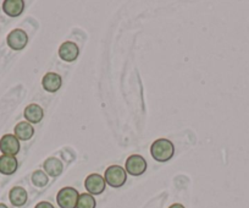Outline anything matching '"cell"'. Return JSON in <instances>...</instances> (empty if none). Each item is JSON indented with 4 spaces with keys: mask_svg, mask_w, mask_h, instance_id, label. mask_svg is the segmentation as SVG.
I'll return each mask as SVG.
<instances>
[{
    "mask_svg": "<svg viewBox=\"0 0 249 208\" xmlns=\"http://www.w3.org/2000/svg\"><path fill=\"white\" fill-rule=\"evenodd\" d=\"M31 179H32L33 185L37 186V188H45L48 183H49V176L47 175L44 170H40V169L36 170L32 174V178Z\"/></svg>",
    "mask_w": 249,
    "mask_h": 208,
    "instance_id": "cell-17",
    "label": "cell"
},
{
    "mask_svg": "<svg viewBox=\"0 0 249 208\" xmlns=\"http://www.w3.org/2000/svg\"><path fill=\"white\" fill-rule=\"evenodd\" d=\"M6 43L13 50H22L25 49L28 43V36L21 28L13 30L6 37Z\"/></svg>",
    "mask_w": 249,
    "mask_h": 208,
    "instance_id": "cell-7",
    "label": "cell"
},
{
    "mask_svg": "<svg viewBox=\"0 0 249 208\" xmlns=\"http://www.w3.org/2000/svg\"><path fill=\"white\" fill-rule=\"evenodd\" d=\"M25 10L23 0H5L3 3V11L10 18H18Z\"/></svg>",
    "mask_w": 249,
    "mask_h": 208,
    "instance_id": "cell-13",
    "label": "cell"
},
{
    "mask_svg": "<svg viewBox=\"0 0 249 208\" xmlns=\"http://www.w3.org/2000/svg\"><path fill=\"white\" fill-rule=\"evenodd\" d=\"M105 183L109 186L119 189L127 181V171L121 166H110L104 174Z\"/></svg>",
    "mask_w": 249,
    "mask_h": 208,
    "instance_id": "cell-2",
    "label": "cell"
},
{
    "mask_svg": "<svg viewBox=\"0 0 249 208\" xmlns=\"http://www.w3.org/2000/svg\"><path fill=\"white\" fill-rule=\"evenodd\" d=\"M0 208H9V207L6 205H4V203H0Z\"/></svg>",
    "mask_w": 249,
    "mask_h": 208,
    "instance_id": "cell-20",
    "label": "cell"
},
{
    "mask_svg": "<svg viewBox=\"0 0 249 208\" xmlns=\"http://www.w3.org/2000/svg\"><path fill=\"white\" fill-rule=\"evenodd\" d=\"M35 208H55V207L52 205V203L48 202V201H42V202L37 203V206H36Z\"/></svg>",
    "mask_w": 249,
    "mask_h": 208,
    "instance_id": "cell-18",
    "label": "cell"
},
{
    "mask_svg": "<svg viewBox=\"0 0 249 208\" xmlns=\"http://www.w3.org/2000/svg\"><path fill=\"white\" fill-rule=\"evenodd\" d=\"M80 56V48L75 42H64L59 48V57L66 63H73Z\"/></svg>",
    "mask_w": 249,
    "mask_h": 208,
    "instance_id": "cell-8",
    "label": "cell"
},
{
    "mask_svg": "<svg viewBox=\"0 0 249 208\" xmlns=\"http://www.w3.org/2000/svg\"><path fill=\"white\" fill-rule=\"evenodd\" d=\"M14 135L18 138V141H28L35 135V128L28 121H20L14 129Z\"/></svg>",
    "mask_w": 249,
    "mask_h": 208,
    "instance_id": "cell-14",
    "label": "cell"
},
{
    "mask_svg": "<svg viewBox=\"0 0 249 208\" xmlns=\"http://www.w3.org/2000/svg\"><path fill=\"white\" fill-rule=\"evenodd\" d=\"M43 168L48 176L56 178V176L61 175V173L64 171V163L56 157H49L43 163Z\"/></svg>",
    "mask_w": 249,
    "mask_h": 208,
    "instance_id": "cell-11",
    "label": "cell"
},
{
    "mask_svg": "<svg viewBox=\"0 0 249 208\" xmlns=\"http://www.w3.org/2000/svg\"><path fill=\"white\" fill-rule=\"evenodd\" d=\"M23 116L30 124H39L44 118V111L39 104H28L23 111Z\"/></svg>",
    "mask_w": 249,
    "mask_h": 208,
    "instance_id": "cell-10",
    "label": "cell"
},
{
    "mask_svg": "<svg viewBox=\"0 0 249 208\" xmlns=\"http://www.w3.org/2000/svg\"><path fill=\"white\" fill-rule=\"evenodd\" d=\"M9 200L13 203V206L15 207H22L23 205H26L28 200V193L27 191L25 190L21 186H15L10 190L9 192Z\"/></svg>",
    "mask_w": 249,
    "mask_h": 208,
    "instance_id": "cell-15",
    "label": "cell"
},
{
    "mask_svg": "<svg viewBox=\"0 0 249 208\" xmlns=\"http://www.w3.org/2000/svg\"><path fill=\"white\" fill-rule=\"evenodd\" d=\"M20 141L13 133H6L0 138V151L3 154L16 157V154L20 152Z\"/></svg>",
    "mask_w": 249,
    "mask_h": 208,
    "instance_id": "cell-6",
    "label": "cell"
},
{
    "mask_svg": "<svg viewBox=\"0 0 249 208\" xmlns=\"http://www.w3.org/2000/svg\"><path fill=\"white\" fill-rule=\"evenodd\" d=\"M95 207H97V201H95L94 196H92L88 192L81 193L80 197H78L76 208H95Z\"/></svg>",
    "mask_w": 249,
    "mask_h": 208,
    "instance_id": "cell-16",
    "label": "cell"
},
{
    "mask_svg": "<svg viewBox=\"0 0 249 208\" xmlns=\"http://www.w3.org/2000/svg\"><path fill=\"white\" fill-rule=\"evenodd\" d=\"M169 208H186V207H184L183 205H181V203H174V205L170 206Z\"/></svg>",
    "mask_w": 249,
    "mask_h": 208,
    "instance_id": "cell-19",
    "label": "cell"
},
{
    "mask_svg": "<svg viewBox=\"0 0 249 208\" xmlns=\"http://www.w3.org/2000/svg\"><path fill=\"white\" fill-rule=\"evenodd\" d=\"M18 168V162L14 155H0V173L4 175H13Z\"/></svg>",
    "mask_w": 249,
    "mask_h": 208,
    "instance_id": "cell-12",
    "label": "cell"
},
{
    "mask_svg": "<svg viewBox=\"0 0 249 208\" xmlns=\"http://www.w3.org/2000/svg\"><path fill=\"white\" fill-rule=\"evenodd\" d=\"M85 188L87 190V192L90 193L92 196L100 195V193L104 192L105 188H107L104 176L97 173L89 174L85 180Z\"/></svg>",
    "mask_w": 249,
    "mask_h": 208,
    "instance_id": "cell-5",
    "label": "cell"
},
{
    "mask_svg": "<svg viewBox=\"0 0 249 208\" xmlns=\"http://www.w3.org/2000/svg\"><path fill=\"white\" fill-rule=\"evenodd\" d=\"M62 78L56 73H47L42 78V86L44 91L49 93H55L61 88Z\"/></svg>",
    "mask_w": 249,
    "mask_h": 208,
    "instance_id": "cell-9",
    "label": "cell"
},
{
    "mask_svg": "<svg viewBox=\"0 0 249 208\" xmlns=\"http://www.w3.org/2000/svg\"><path fill=\"white\" fill-rule=\"evenodd\" d=\"M124 169L130 175L140 176L147 170V161L141 154H132L126 159Z\"/></svg>",
    "mask_w": 249,
    "mask_h": 208,
    "instance_id": "cell-4",
    "label": "cell"
},
{
    "mask_svg": "<svg viewBox=\"0 0 249 208\" xmlns=\"http://www.w3.org/2000/svg\"><path fill=\"white\" fill-rule=\"evenodd\" d=\"M80 193L76 189L68 186L62 188L56 195V202L60 208H76Z\"/></svg>",
    "mask_w": 249,
    "mask_h": 208,
    "instance_id": "cell-3",
    "label": "cell"
},
{
    "mask_svg": "<svg viewBox=\"0 0 249 208\" xmlns=\"http://www.w3.org/2000/svg\"><path fill=\"white\" fill-rule=\"evenodd\" d=\"M150 154L153 159L159 163L169 162L175 154V146L167 138H158L150 146Z\"/></svg>",
    "mask_w": 249,
    "mask_h": 208,
    "instance_id": "cell-1",
    "label": "cell"
}]
</instances>
